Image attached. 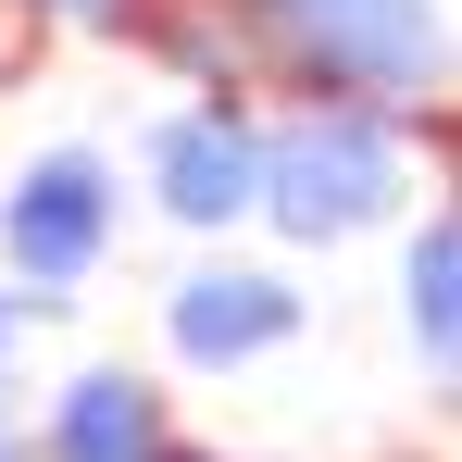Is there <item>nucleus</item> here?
<instances>
[{"instance_id": "obj_4", "label": "nucleus", "mask_w": 462, "mask_h": 462, "mask_svg": "<svg viewBox=\"0 0 462 462\" xmlns=\"http://www.w3.org/2000/svg\"><path fill=\"white\" fill-rule=\"evenodd\" d=\"M312 325L300 275L288 263H188L175 288H162V350L188 363V375H250V363H275L288 337Z\"/></svg>"}, {"instance_id": "obj_11", "label": "nucleus", "mask_w": 462, "mask_h": 462, "mask_svg": "<svg viewBox=\"0 0 462 462\" xmlns=\"http://www.w3.org/2000/svg\"><path fill=\"white\" fill-rule=\"evenodd\" d=\"M151 462H226V450H200V438H188V425H175V438H162Z\"/></svg>"}, {"instance_id": "obj_6", "label": "nucleus", "mask_w": 462, "mask_h": 462, "mask_svg": "<svg viewBox=\"0 0 462 462\" xmlns=\"http://www.w3.org/2000/svg\"><path fill=\"white\" fill-rule=\"evenodd\" d=\"M38 462H151L162 438H175V400H162V375H138V363H76V375L38 400Z\"/></svg>"}, {"instance_id": "obj_9", "label": "nucleus", "mask_w": 462, "mask_h": 462, "mask_svg": "<svg viewBox=\"0 0 462 462\" xmlns=\"http://www.w3.org/2000/svg\"><path fill=\"white\" fill-rule=\"evenodd\" d=\"M25 63H38V13H25V0H0V88L25 76Z\"/></svg>"}, {"instance_id": "obj_12", "label": "nucleus", "mask_w": 462, "mask_h": 462, "mask_svg": "<svg viewBox=\"0 0 462 462\" xmlns=\"http://www.w3.org/2000/svg\"><path fill=\"white\" fill-rule=\"evenodd\" d=\"M0 462H38V438H25V425H0Z\"/></svg>"}, {"instance_id": "obj_2", "label": "nucleus", "mask_w": 462, "mask_h": 462, "mask_svg": "<svg viewBox=\"0 0 462 462\" xmlns=\"http://www.w3.org/2000/svg\"><path fill=\"white\" fill-rule=\"evenodd\" d=\"M250 13H263V100L438 113V88H450L438 0H250Z\"/></svg>"}, {"instance_id": "obj_3", "label": "nucleus", "mask_w": 462, "mask_h": 462, "mask_svg": "<svg viewBox=\"0 0 462 462\" xmlns=\"http://www.w3.org/2000/svg\"><path fill=\"white\" fill-rule=\"evenodd\" d=\"M113 237H125V175L88 151V138L38 151L13 188H0V275H13L25 300H51V312L113 263Z\"/></svg>"}, {"instance_id": "obj_1", "label": "nucleus", "mask_w": 462, "mask_h": 462, "mask_svg": "<svg viewBox=\"0 0 462 462\" xmlns=\"http://www.w3.org/2000/svg\"><path fill=\"white\" fill-rule=\"evenodd\" d=\"M400 200H412V113H375V100L250 113V226H275L288 250L375 237Z\"/></svg>"}, {"instance_id": "obj_10", "label": "nucleus", "mask_w": 462, "mask_h": 462, "mask_svg": "<svg viewBox=\"0 0 462 462\" xmlns=\"http://www.w3.org/2000/svg\"><path fill=\"white\" fill-rule=\"evenodd\" d=\"M38 25H113V0H25Z\"/></svg>"}, {"instance_id": "obj_5", "label": "nucleus", "mask_w": 462, "mask_h": 462, "mask_svg": "<svg viewBox=\"0 0 462 462\" xmlns=\"http://www.w3.org/2000/svg\"><path fill=\"white\" fill-rule=\"evenodd\" d=\"M138 188H151L162 226L237 237V226H250V113H226V100H175V113H151Z\"/></svg>"}, {"instance_id": "obj_7", "label": "nucleus", "mask_w": 462, "mask_h": 462, "mask_svg": "<svg viewBox=\"0 0 462 462\" xmlns=\"http://www.w3.org/2000/svg\"><path fill=\"white\" fill-rule=\"evenodd\" d=\"M400 325H412L425 375L450 387V363H462V213L450 200H425V226L400 250Z\"/></svg>"}, {"instance_id": "obj_8", "label": "nucleus", "mask_w": 462, "mask_h": 462, "mask_svg": "<svg viewBox=\"0 0 462 462\" xmlns=\"http://www.w3.org/2000/svg\"><path fill=\"white\" fill-rule=\"evenodd\" d=\"M51 300H25L13 275H0V425H25V325H38Z\"/></svg>"}]
</instances>
